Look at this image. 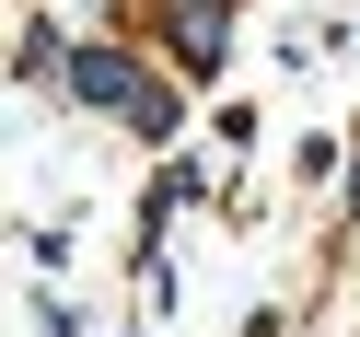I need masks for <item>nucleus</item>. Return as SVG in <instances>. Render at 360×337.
Masks as SVG:
<instances>
[{
	"instance_id": "f257e3e1",
	"label": "nucleus",
	"mask_w": 360,
	"mask_h": 337,
	"mask_svg": "<svg viewBox=\"0 0 360 337\" xmlns=\"http://www.w3.org/2000/svg\"><path fill=\"white\" fill-rule=\"evenodd\" d=\"M70 94H82V105H128V117H140V94H151V82L128 70L117 47H82V58H70Z\"/></svg>"
},
{
	"instance_id": "f03ea898",
	"label": "nucleus",
	"mask_w": 360,
	"mask_h": 337,
	"mask_svg": "<svg viewBox=\"0 0 360 337\" xmlns=\"http://www.w3.org/2000/svg\"><path fill=\"white\" fill-rule=\"evenodd\" d=\"M174 58H186V70H221V12H186V24H174Z\"/></svg>"
},
{
	"instance_id": "7ed1b4c3",
	"label": "nucleus",
	"mask_w": 360,
	"mask_h": 337,
	"mask_svg": "<svg viewBox=\"0 0 360 337\" xmlns=\"http://www.w3.org/2000/svg\"><path fill=\"white\" fill-rule=\"evenodd\" d=\"M198 12H221V0H198Z\"/></svg>"
}]
</instances>
